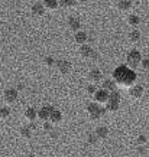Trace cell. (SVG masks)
<instances>
[{"label":"cell","mask_w":149,"mask_h":157,"mask_svg":"<svg viewBox=\"0 0 149 157\" xmlns=\"http://www.w3.org/2000/svg\"><path fill=\"white\" fill-rule=\"evenodd\" d=\"M113 79L111 81L115 82L116 85L123 86V88H130L132 85H135L136 79H138V75H136L135 71H132L130 68H127L126 65H120L117 67L113 71Z\"/></svg>","instance_id":"obj_1"},{"label":"cell","mask_w":149,"mask_h":157,"mask_svg":"<svg viewBox=\"0 0 149 157\" xmlns=\"http://www.w3.org/2000/svg\"><path fill=\"white\" fill-rule=\"evenodd\" d=\"M87 113H88V117L91 120H99L100 117H103V115H106V108H103V107H100L99 104H96V102H90V104L87 105Z\"/></svg>","instance_id":"obj_2"},{"label":"cell","mask_w":149,"mask_h":157,"mask_svg":"<svg viewBox=\"0 0 149 157\" xmlns=\"http://www.w3.org/2000/svg\"><path fill=\"white\" fill-rule=\"evenodd\" d=\"M126 61H127V65L126 67L130 68L132 71L138 68L140 65V61H142V56H140V52L139 51H130L126 56Z\"/></svg>","instance_id":"obj_3"},{"label":"cell","mask_w":149,"mask_h":157,"mask_svg":"<svg viewBox=\"0 0 149 157\" xmlns=\"http://www.w3.org/2000/svg\"><path fill=\"white\" fill-rule=\"evenodd\" d=\"M94 100H96V104H106L107 101H109V92L104 91L103 88L101 90H97L94 92Z\"/></svg>","instance_id":"obj_4"},{"label":"cell","mask_w":149,"mask_h":157,"mask_svg":"<svg viewBox=\"0 0 149 157\" xmlns=\"http://www.w3.org/2000/svg\"><path fill=\"white\" fill-rule=\"evenodd\" d=\"M3 100L7 102V104H13L14 101L18 100V91L13 90V88H9L3 92Z\"/></svg>","instance_id":"obj_5"},{"label":"cell","mask_w":149,"mask_h":157,"mask_svg":"<svg viewBox=\"0 0 149 157\" xmlns=\"http://www.w3.org/2000/svg\"><path fill=\"white\" fill-rule=\"evenodd\" d=\"M52 111H54V107H51V105H45V107H42V108L36 113V115H38V118L43 120V121H48L49 115H51Z\"/></svg>","instance_id":"obj_6"},{"label":"cell","mask_w":149,"mask_h":157,"mask_svg":"<svg viewBox=\"0 0 149 157\" xmlns=\"http://www.w3.org/2000/svg\"><path fill=\"white\" fill-rule=\"evenodd\" d=\"M101 78H103V74H101L100 69H91V71L88 72V81L91 82L93 85L97 84V82H100Z\"/></svg>","instance_id":"obj_7"},{"label":"cell","mask_w":149,"mask_h":157,"mask_svg":"<svg viewBox=\"0 0 149 157\" xmlns=\"http://www.w3.org/2000/svg\"><path fill=\"white\" fill-rule=\"evenodd\" d=\"M129 95L132 97V98H135V100L140 98V97L143 95V86L142 85H132L129 88Z\"/></svg>","instance_id":"obj_8"},{"label":"cell","mask_w":149,"mask_h":157,"mask_svg":"<svg viewBox=\"0 0 149 157\" xmlns=\"http://www.w3.org/2000/svg\"><path fill=\"white\" fill-rule=\"evenodd\" d=\"M80 55L83 58H86V59H90V58H96V53L93 51L91 46H88V45H83L81 48H80Z\"/></svg>","instance_id":"obj_9"},{"label":"cell","mask_w":149,"mask_h":157,"mask_svg":"<svg viewBox=\"0 0 149 157\" xmlns=\"http://www.w3.org/2000/svg\"><path fill=\"white\" fill-rule=\"evenodd\" d=\"M57 68L62 75H65V74H68V72L71 71V63H70L68 61H58L57 62Z\"/></svg>","instance_id":"obj_10"},{"label":"cell","mask_w":149,"mask_h":157,"mask_svg":"<svg viewBox=\"0 0 149 157\" xmlns=\"http://www.w3.org/2000/svg\"><path fill=\"white\" fill-rule=\"evenodd\" d=\"M61 120H62V114H61V111H58V109L54 108V111L51 113V115H49L48 121L54 125V124H59L61 123Z\"/></svg>","instance_id":"obj_11"},{"label":"cell","mask_w":149,"mask_h":157,"mask_svg":"<svg viewBox=\"0 0 149 157\" xmlns=\"http://www.w3.org/2000/svg\"><path fill=\"white\" fill-rule=\"evenodd\" d=\"M87 39H88V35H87L86 32H83V30H78V32H75V35H74V40H75V43L81 45V46L87 42Z\"/></svg>","instance_id":"obj_12"},{"label":"cell","mask_w":149,"mask_h":157,"mask_svg":"<svg viewBox=\"0 0 149 157\" xmlns=\"http://www.w3.org/2000/svg\"><path fill=\"white\" fill-rule=\"evenodd\" d=\"M30 12H32L34 16L41 17V16H43V13H45V7L42 6V3H35V5H32V7H30Z\"/></svg>","instance_id":"obj_13"},{"label":"cell","mask_w":149,"mask_h":157,"mask_svg":"<svg viewBox=\"0 0 149 157\" xmlns=\"http://www.w3.org/2000/svg\"><path fill=\"white\" fill-rule=\"evenodd\" d=\"M68 26H70L71 30L78 32L80 28H81V22H80V19H77V17H70V19H68Z\"/></svg>","instance_id":"obj_14"},{"label":"cell","mask_w":149,"mask_h":157,"mask_svg":"<svg viewBox=\"0 0 149 157\" xmlns=\"http://www.w3.org/2000/svg\"><path fill=\"white\" fill-rule=\"evenodd\" d=\"M107 134H109V130H107V127H104V125L97 127L96 131H94V136H96L97 138H106Z\"/></svg>","instance_id":"obj_15"},{"label":"cell","mask_w":149,"mask_h":157,"mask_svg":"<svg viewBox=\"0 0 149 157\" xmlns=\"http://www.w3.org/2000/svg\"><path fill=\"white\" fill-rule=\"evenodd\" d=\"M116 7L119 10H122V12H126V10H129L132 7V2H129V0H120V2L116 3Z\"/></svg>","instance_id":"obj_16"},{"label":"cell","mask_w":149,"mask_h":157,"mask_svg":"<svg viewBox=\"0 0 149 157\" xmlns=\"http://www.w3.org/2000/svg\"><path fill=\"white\" fill-rule=\"evenodd\" d=\"M36 117H38V115H36V109L35 108H28L25 111V118L29 120L30 123H34L35 120H36Z\"/></svg>","instance_id":"obj_17"},{"label":"cell","mask_w":149,"mask_h":157,"mask_svg":"<svg viewBox=\"0 0 149 157\" xmlns=\"http://www.w3.org/2000/svg\"><path fill=\"white\" fill-rule=\"evenodd\" d=\"M140 32L139 30H136V29H133V30H130L129 32V40L132 43H136V42H139L140 40Z\"/></svg>","instance_id":"obj_18"},{"label":"cell","mask_w":149,"mask_h":157,"mask_svg":"<svg viewBox=\"0 0 149 157\" xmlns=\"http://www.w3.org/2000/svg\"><path fill=\"white\" fill-rule=\"evenodd\" d=\"M103 90L107 92H113V91H116V84L111 79H106L103 82Z\"/></svg>","instance_id":"obj_19"},{"label":"cell","mask_w":149,"mask_h":157,"mask_svg":"<svg viewBox=\"0 0 149 157\" xmlns=\"http://www.w3.org/2000/svg\"><path fill=\"white\" fill-rule=\"evenodd\" d=\"M42 6L48 10H55V9H58V2L57 0H45L42 3Z\"/></svg>","instance_id":"obj_20"},{"label":"cell","mask_w":149,"mask_h":157,"mask_svg":"<svg viewBox=\"0 0 149 157\" xmlns=\"http://www.w3.org/2000/svg\"><path fill=\"white\" fill-rule=\"evenodd\" d=\"M119 105L120 102H115V101H107L106 102V111H110V113H115L119 109Z\"/></svg>","instance_id":"obj_21"},{"label":"cell","mask_w":149,"mask_h":157,"mask_svg":"<svg viewBox=\"0 0 149 157\" xmlns=\"http://www.w3.org/2000/svg\"><path fill=\"white\" fill-rule=\"evenodd\" d=\"M127 22H129V25L132 28H136V26H139V23H140V17L136 16V14H132V16H129Z\"/></svg>","instance_id":"obj_22"},{"label":"cell","mask_w":149,"mask_h":157,"mask_svg":"<svg viewBox=\"0 0 149 157\" xmlns=\"http://www.w3.org/2000/svg\"><path fill=\"white\" fill-rule=\"evenodd\" d=\"M109 101L120 102V94H119V91H113V92H109Z\"/></svg>","instance_id":"obj_23"},{"label":"cell","mask_w":149,"mask_h":157,"mask_svg":"<svg viewBox=\"0 0 149 157\" xmlns=\"http://www.w3.org/2000/svg\"><path fill=\"white\" fill-rule=\"evenodd\" d=\"M10 115V109L7 107H0V120H6Z\"/></svg>","instance_id":"obj_24"},{"label":"cell","mask_w":149,"mask_h":157,"mask_svg":"<svg viewBox=\"0 0 149 157\" xmlns=\"http://www.w3.org/2000/svg\"><path fill=\"white\" fill-rule=\"evenodd\" d=\"M75 5V2H72V0H59L58 2V7L61 6V7H72V6Z\"/></svg>","instance_id":"obj_25"},{"label":"cell","mask_w":149,"mask_h":157,"mask_svg":"<svg viewBox=\"0 0 149 157\" xmlns=\"http://www.w3.org/2000/svg\"><path fill=\"white\" fill-rule=\"evenodd\" d=\"M20 136L25 138H30V136H32V131L28 128V127H22L20 128Z\"/></svg>","instance_id":"obj_26"},{"label":"cell","mask_w":149,"mask_h":157,"mask_svg":"<svg viewBox=\"0 0 149 157\" xmlns=\"http://www.w3.org/2000/svg\"><path fill=\"white\" fill-rule=\"evenodd\" d=\"M97 140H99V138H97L94 134H88V136H87V143L88 144H96Z\"/></svg>","instance_id":"obj_27"},{"label":"cell","mask_w":149,"mask_h":157,"mask_svg":"<svg viewBox=\"0 0 149 157\" xmlns=\"http://www.w3.org/2000/svg\"><path fill=\"white\" fill-rule=\"evenodd\" d=\"M54 63H55V61H54L52 56H46V58H45V65H48V67H52Z\"/></svg>","instance_id":"obj_28"},{"label":"cell","mask_w":149,"mask_h":157,"mask_svg":"<svg viewBox=\"0 0 149 157\" xmlns=\"http://www.w3.org/2000/svg\"><path fill=\"white\" fill-rule=\"evenodd\" d=\"M96 91H97V90H96V85H93V84H91V85L87 86V92H88L90 95H93V94H94Z\"/></svg>","instance_id":"obj_29"},{"label":"cell","mask_w":149,"mask_h":157,"mask_svg":"<svg viewBox=\"0 0 149 157\" xmlns=\"http://www.w3.org/2000/svg\"><path fill=\"white\" fill-rule=\"evenodd\" d=\"M140 65H142V68H143L145 71H148V67H149V61H148V59H142V61H140Z\"/></svg>","instance_id":"obj_30"},{"label":"cell","mask_w":149,"mask_h":157,"mask_svg":"<svg viewBox=\"0 0 149 157\" xmlns=\"http://www.w3.org/2000/svg\"><path fill=\"white\" fill-rule=\"evenodd\" d=\"M43 130H46V131H51V130H52V124L49 123V121H45V123H43Z\"/></svg>","instance_id":"obj_31"},{"label":"cell","mask_w":149,"mask_h":157,"mask_svg":"<svg viewBox=\"0 0 149 157\" xmlns=\"http://www.w3.org/2000/svg\"><path fill=\"white\" fill-rule=\"evenodd\" d=\"M138 143H139V144H146V137H145V136H139V138H138Z\"/></svg>","instance_id":"obj_32"},{"label":"cell","mask_w":149,"mask_h":157,"mask_svg":"<svg viewBox=\"0 0 149 157\" xmlns=\"http://www.w3.org/2000/svg\"><path fill=\"white\" fill-rule=\"evenodd\" d=\"M28 128L30 130V131H32V130H36V124H35V123H30L28 125Z\"/></svg>","instance_id":"obj_33"},{"label":"cell","mask_w":149,"mask_h":157,"mask_svg":"<svg viewBox=\"0 0 149 157\" xmlns=\"http://www.w3.org/2000/svg\"><path fill=\"white\" fill-rule=\"evenodd\" d=\"M25 85L23 84H18V88H16V91H20V90H23Z\"/></svg>","instance_id":"obj_34"},{"label":"cell","mask_w":149,"mask_h":157,"mask_svg":"<svg viewBox=\"0 0 149 157\" xmlns=\"http://www.w3.org/2000/svg\"><path fill=\"white\" fill-rule=\"evenodd\" d=\"M28 157H35V156H28Z\"/></svg>","instance_id":"obj_35"}]
</instances>
